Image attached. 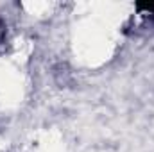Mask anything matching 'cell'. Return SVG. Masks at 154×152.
Listing matches in <instances>:
<instances>
[{"instance_id": "cell-1", "label": "cell", "mask_w": 154, "mask_h": 152, "mask_svg": "<svg viewBox=\"0 0 154 152\" xmlns=\"http://www.w3.org/2000/svg\"><path fill=\"white\" fill-rule=\"evenodd\" d=\"M138 7L149 13V16H151V22H152V25H154V4H145V5H138Z\"/></svg>"}, {"instance_id": "cell-2", "label": "cell", "mask_w": 154, "mask_h": 152, "mask_svg": "<svg viewBox=\"0 0 154 152\" xmlns=\"http://www.w3.org/2000/svg\"><path fill=\"white\" fill-rule=\"evenodd\" d=\"M5 32H7L5 22H4V20H0V45H4V41H5Z\"/></svg>"}]
</instances>
